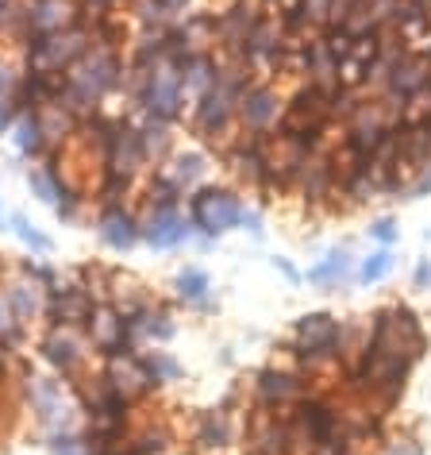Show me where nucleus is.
<instances>
[{
	"label": "nucleus",
	"mask_w": 431,
	"mask_h": 455,
	"mask_svg": "<svg viewBox=\"0 0 431 455\" xmlns=\"http://www.w3.org/2000/svg\"><path fill=\"white\" fill-rule=\"evenodd\" d=\"M116 82H120L116 54H112V51H93V54H89L85 51L82 59L70 66V74H66V89H62L59 105H66V108H89V105H97V100L105 97Z\"/></svg>",
	"instance_id": "obj_1"
},
{
	"label": "nucleus",
	"mask_w": 431,
	"mask_h": 455,
	"mask_svg": "<svg viewBox=\"0 0 431 455\" xmlns=\"http://www.w3.org/2000/svg\"><path fill=\"white\" fill-rule=\"evenodd\" d=\"M181 66L174 54H158L154 62H146V74H143V108L151 112L154 120H174L181 112Z\"/></svg>",
	"instance_id": "obj_2"
},
{
	"label": "nucleus",
	"mask_w": 431,
	"mask_h": 455,
	"mask_svg": "<svg viewBox=\"0 0 431 455\" xmlns=\"http://www.w3.org/2000/svg\"><path fill=\"white\" fill-rule=\"evenodd\" d=\"M85 47H89V36L82 28H62V31H54V36H35V43H31V51H27L31 70L54 74V70H62V66H74L85 54Z\"/></svg>",
	"instance_id": "obj_3"
},
{
	"label": "nucleus",
	"mask_w": 431,
	"mask_h": 455,
	"mask_svg": "<svg viewBox=\"0 0 431 455\" xmlns=\"http://www.w3.org/2000/svg\"><path fill=\"white\" fill-rule=\"evenodd\" d=\"M243 204L231 197L228 189H204L192 197V224L200 228L204 235H223L231 232L235 224H243Z\"/></svg>",
	"instance_id": "obj_4"
},
{
	"label": "nucleus",
	"mask_w": 431,
	"mask_h": 455,
	"mask_svg": "<svg viewBox=\"0 0 431 455\" xmlns=\"http://www.w3.org/2000/svg\"><path fill=\"white\" fill-rule=\"evenodd\" d=\"M27 397H31V409H35L39 425H47L51 432H70L74 428V405L66 402L62 382H54V379H31Z\"/></svg>",
	"instance_id": "obj_5"
},
{
	"label": "nucleus",
	"mask_w": 431,
	"mask_h": 455,
	"mask_svg": "<svg viewBox=\"0 0 431 455\" xmlns=\"http://www.w3.org/2000/svg\"><path fill=\"white\" fill-rule=\"evenodd\" d=\"M293 339H297V347L304 355H324V351H332L339 339H343V328H339V321L327 313H309L297 321V328H293Z\"/></svg>",
	"instance_id": "obj_6"
},
{
	"label": "nucleus",
	"mask_w": 431,
	"mask_h": 455,
	"mask_svg": "<svg viewBox=\"0 0 431 455\" xmlns=\"http://www.w3.org/2000/svg\"><path fill=\"white\" fill-rule=\"evenodd\" d=\"M231 105H235V89L228 77H216V85L208 89V93L200 97V105H197V128L204 135H216V132H223L228 128V120H231Z\"/></svg>",
	"instance_id": "obj_7"
},
{
	"label": "nucleus",
	"mask_w": 431,
	"mask_h": 455,
	"mask_svg": "<svg viewBox=\"0 0 431 455\" xmlns=\"http://www.w3.org/2000/svg\"><path fill=\"white\" fill-rule=\"evenodd\" d=\"M192 235V228L181 220L177 209H151V216L143 220V240L154 247V251H166V247H177Z\"/></svg>",
	"instance_id": "obj_8"
},
{
	"label": "nucleus",
	"mask_w": 431,
	"mask_h": 455,
	"mask_svg": "<svg viewBox=\"0 0 431 455\" xmlns=\"http://www.w3.org/2000/svg\"><path fill=\"white\" fill-rule=\"evenodd\" d=\"M97 232H100V240H105L112 251H131V247L143 240V224L135 220L131 212H123V209H105L100 212Z\"/></svg>",
	"instance_id": "obj_9"
},
{
	"label": "nucleus",
	"mask_w": 431,
	"mask_h": 455,
	"mask_svg": "<svg viewBox=\"0 0 431 455\" xmlns=\"http://www.w3.org/2000/svg\"><path fill=\"white\" fill-rule=\"evenodd\" d=\"M278 112H281V100H278L274 89H266V85H251L239 97V116L251 132H266L270 124L278 120Z\"/></svg>",
	"instance_id": "obj_10"
},
{
	"label": "nucleus",
	"mask_w": 431,
	"mask_h": 455,
	"mask_svg": "<svg viewBox=\"0 0 431 455\" xmlns=\"http://www.w3.org/2000/svg\"><path fill=\"white\" fill-rule=\"evenodd\" d=\"M43 355H47L51 367H59L62 374H74L85 359V344H82V336L70 332V328H54V332L43 339Z\"/></svg>",
	"instance_id": "obj_11"
},
{
	"label": "nucleus",
	"mask_w": 431,
	"mask_h": 455,
	"mask_svg": "<svg viewBox=\"0 0 431 455\" xmlns=\"http://www.w3.org/2000/svg\"><path fill=\"white\" fill-rule=\"evenodd\" d=\"M74 24V4L70 0H31L27 8V31L35 36H54V31Z\"/></svg>",
	"instance_id": "obj_12"
},
{
	"label": "nucleus",
	"mask_w": 431,
	"mask_h": 455,
	"mask_svg": "<svg viewBox=\"0 0 431 455\" xmlns=\"http://www.w3.org/2000/svg\"><path fill=\"white\" fill-rule=\"evenodd\" d=\"M93 298H89L85 290H77V286H70V290H59L51 298V316H54V324L59 328H74V324H82V321H89L93 316Z\"/></svg>",
	"instance_id": "obj_13"
},
{
	"label": "nucleus",
	"mask_w": 431,
	"mask_h": 455,
	"mask_svg": "<svg viewBox=\"0 0 431 455\" xmlns=\"http://www.w3.org/2000/svg\"><path fill=\"white\" fill-rule=\"evenodd\" d=\"M297 394H301V382L286 371H263V379H258V402H263L266 409L286 405Z\"/></svg>",
	"instance_id": "obj_14"
},
{
	"label": "nucleus",
	"mask_w": 431,
	"mask_h": 455,
	"mask_svg": "<svg viewBox=\"0 0 431 455\" xmlns=\"http://www.w3.org/2000/svg\"><path fill=\"white\" fill-rule=\"evenodd\" d=\"M4 298H8V305H12V316H16V321L20 324H24V321H31V316H39L43 313V286H39V282L35 278H20V282H12V286H8V293H4Z\"/></svg>",
	"instance_id": "obj_15"
},
{
	"label": "nucleus",
	"mask_w": 431,
	"mask_h": 455,
	"mask_svg": "<svg viewBox=\"0 0 431 455\" xmlns=\"http://www.w3.org/2000/svg\"><path fill=\"white\" fill-rule=\"evenodd\" d=\"M289 443H293V436L281 420H263V425L255 428V451L258 455H286Z\"/></svg>",
	"instance_id": "obj_16"
},
{
	"label": "nucleus",
	"mask_w": 431,
	"mask_h": 455,
	"mask_svg": "<svg viewBox=\"0 0 431 455\" xmlns=\"http://www.w3.org/2000/svg\"><path fill=\"white\" fill-rule=\"evenodd\" d=\"M177 298L185 301V305H208V290H212V282H208V275H204L200 267H185L177 275Z\"/></svg>",
	"instance_id": "obj_17"
},
{
	"label": "nucleus",
	"mask_w": 431,
	"mask_h": 455,
	"mask_svg": "<svg viewBox=\"0 0 431 455\" xmlns=\"http://www.w3.org/2000/svg\"><path fill=\"white\" fill-rule=\"evenodd\" d=\"M204 170H208V166H204V155L189 151V155H177V158H174V166L166 170V178L174 181L181 193H185V189H192V186H197V181L204 178Z\"/></svg>",
	"instance_id": "obj_18"
},
{
	"label": "nucleus",
	"mask_w": 431,
	"mask_h": 455,
	"mask_svg": "<svg viewBox=\"0 0 431 455\" xmlns=\"http://www.w3.org/2000/svg\"><path fill=\"white\" fill-rule=\"evenodd\" d=\"M12 140H16V151H20V155H39L43 143H47L39 116H20V120L12 124Z\"/></svg>",
	"instance_id": "obj_19"
},
{
	"label": "nucleus",
	"mask_w": 431,
	"mask_h": 455,
	"mask_svg": "<svg viewBox=\"0 0 431 455\" xmlns=\"http://www.w3.org/2000/svg\"><path fill=\"white\" fill-rule=\"evenodd\" d=\"M350 263H355V259H350L347 251H332L320 267L309 270V278H312V282H343V278L350 275Z\"/></svg>",
	"instance_id": "obj_20"
},
{
	"label": "nucleus",
	"mask_w": 431,
	"mask_h": 455,
	"mask_svg": "<svg viewBox=\"0 0 431 455\" xmlns=\"http://www.w3.org/2000/svg\"><path fill=\"white\" fill-rule=\"evenodd\" d=\"M228 440H231L228 413H204V420H200V443L204 448H223Z\"/></svg>",
	"instance_id": "obj_21"
},
{
	"label": "nucleus",
	"mask_w": 431,
	"mask_h": 455,
	"mask_svg": "<svg viewBox=\"0 0 431 455\" xmlns=\"http://www.w3.org/2000/svg\"><path fill=\"white\" fill-rule=\"evenodd\" d=\"M143 367H146V374H151L154 386H158V382H174L177 374H181V367L166 355V351H146V355H143Z\"/></svg>",
	"instance_id": "obj_22"
},
{
	"label": "nucleus",
	"mask_w": 431,
	"mask_h": 455,
	"mask_svg": "<svg viewBox=\"0 0 431 455\" xmlns=\"http://www.w3.org/2000/svg\"><path fill=\"white\" fill-rule=\"evenodd\" d=\"M139 140H143V151H146V158H158L169 147V132H166V120H154V124H146V128L139 132Z\"/></svg>",
	"instance_id": "obj_23"
},
{
	"label": "nucleus",
	"mask_w": 431,
	"mask_h": 455,
	"mask_svg": "<svg viewBox=\"0 0 431 455\" xmlns=\"http://www.w3.org/2000/svg\"><path fill=\"white\" fill-rule=\"evenodd\" d=\"M389 270H393V251H373L366 263H362V270H358V278L366 282H381V278H389Z\"/></svg>",
	"instance_id": "obj_24"
},
{
	"label": "nucleus",
	"mask_w": 431,
	"mask_h": 455,
	"mask_svg": "<svg viewBox=\"0 0 431 455\" xmlns=\"http://www.w3.org/2000/svg\"><path fill=\"white\" fill-rule=\"evenodd\" d=\"M27 186L39 193V201H47V204H59V197H62V189L54 186V178L47 174V170H31L27 174Z\"/></svg>",
	"instance_id": "obj_25"
},
{
	"label": "nucleus",
	"mask_w": 431,
	"mask_h": 455,
	"mask_svg": "<svg viewBox=\"0 0 431 455\" xmlns=\"http://www.w3.org/2000/svg\"><path fill=\"white\" fill-rule=\"evenodd\" d=\"M12 224H16V235H20V240H24V243L31 247V251H39V255H47V251H51V240H47V235L39 232L35 224H27L24 216H16Z\"/></svg>",
	"instance_id": "obj_26"
},
{
	"label": "nucleus",
	"mask_w": 431,
	"mask_h": 455,
	"mask_svg": "<svg viewBox=\"0 0 431 455\" xmlns=\"http://www.w3.org/2000/svg\"><path fill=\"white\" fill-rule=\"evenodd\" d=\"M51 455H89V443L70 436V432H54L51 436Z\"/></svg>",
	"instance_id": "obj_27"
},
{
	"label": "nucleus",
	"mask_w": 431,
	"mask_h": 455,
	"mask_svg": "<svg viewBox=\"0 0 431 455\" xmlns=\"http://www.w3.org/2000/svg\"><path fill=\"white\" fill-rule=\"evenodd\" d=\"M370 235L378 243H393L396 240V220H393V216H381V220H373L370 224Z\"/></svg>",
	"instance_id": "obj_28"
},
{
	"label": "nucleus",
	"mask_w": 431,
	"mask_h": 455,
	"mask_svg": "<svg viewBox=\"0 0 431 455\" xmlns=\"http://www.w3.org/2000/svg\"><path fill=\"white\" fill-rule=\"evenodd\" d=\"M16 316H12V305L8 298H0V339H16Z\"/></svg>",
	"instance_id": "obj_29"
},
{
	"label": "nucleus",
	"mask_w": 431,
	"mask_h": 455,
	"mask_svg": "<svg viewBox=\"0 0 431 455\" xmlns=\"http://www.w3.org/2000/svg\"><path fill=\"white\" fill-rule=\"evenodd\" d=\"M408 193H412V201H416V197H424V193H431V170H424V178H419Z\"/></svg>",
	"instance_id": "obj_30"
},
{
	"label": "nucleus",
	"mask_w": 431,
	"mask_h": 455,
	"mask_svg": "<svg viewBox=\"0 0 431 455\" xmlns=\"http://www.w3.org/2000/svg\"><path fill=\"white\" fill-rule=\"evenodd\" d=\"M12 89H16V74L8 66H0V93H12Z\"/></svg>",
	"instance_id": "obj_31"
},
{
	"label": "nucleus",
	"mask_w": 431,
	"mask_h": 455,
	"mask_svg": "<svg viewBox=\"0 0 431 455\" xmlns=\"http://www.w3.org/2000/svg\"><path fill=\"white\" fill-rule=\"evenodd\" d=\"M431 282V263H419L416 267V286H427Z\"/></svg>",
	"instance_id": "obj_32"
},
{
	"label": "nucleus",
	"mask_w": 431,
	"mask_h": 455,
	"mask_svg": "<svg viewBox=\"0 0 431 455\" xmlns=\"http://www.w3.org/2000/svg\"><path fill=\"white\" fill-rule=\"evenodd\" d=\"M278 270H281V275H286L289 282H297V278H301V275H297V267H289L286 259H278Z\"/></svg>",
	"instance_id": "obj_33"
},
{
	"label": "nucleus",
	"mask_w": 431,
	"mask_h": 455,
	"mask_svg": "<svg viewBox=\"0 0 431 455\" xmlns=\"http://www.w3.org/2000/svg\"><path fill=\"white\" fill-rule=\"evenodd\" d=\"M162 4L169 8V12H174V8H181V4H185V0H162Z\"/></svg>",
	"instance_id": "obj_34"
},
{
	"label": "nucleus",
	"mask_w": 431,
	"mask_h": 455,
	"mask_svg": "<svg viewBox=\"0 0 431 455\" xmlns=\"http://www.w3.org/2000/svg\"><path fill=\"white\" fill-rule=\"evenodd\" d=\"M8 128V108H0V132Z\"/></svg>",
	"instance_id": "obj_35"
},
{
	"label": "nucleus",
	"mask_w": 431,
	"mask_h": 455,
	"mask_svg": "<svg viewBox=\"0 0 431 455\" xmlns=\"http://www.w3.org/2000/svg\"><path fill=\"white\" fill-rule=\"evenodd\" d=\"M4 8H12V0H0V12H4Z\"/></svg>",
	"instance_id": "obj_36"
},
{
	"label": "nucleus",
	"mask_w": 431,
	"mask_h": 455,
	"mask_svg": "<svg viewBox=\"0 0 431 455\" xmlns=\"http://www.w3.org/2000/svg\"><path fill=\"white\" fill-rule=\"evenodd\" d=\"M0 374H4V355H0Z\"/></svg>",
	"instance_id": "obj_37"
},
{
	"label": "nucleus",
	"mask_w": 431,
	"mask_h": 455,
	"mask_svg": "<svg viewBox=\"0 0 431 455\" xmlns=\"http://www.w3.org/2000/svg\"><path fill=\"white\" fill-rule=\"evenodd\" d=\"M0 224H4V216H0Z\"/></svg>",
	"instance_id": "obj_38"
},
{
	"label": "nucleus",
	"mask_w": 431,
	"mask_h": 455,
	"mask_svg": "<svg viewBox=\"0 0 431 455\" xmlns=\"http://www.w3.org/2000/svg\"><path fill=\"white\" fill-rule=\"evenodd\" d=\"M427 240H431V232H427Z\"/></svg>",
	"instance_id": "obj_39"
}]
</instances>
